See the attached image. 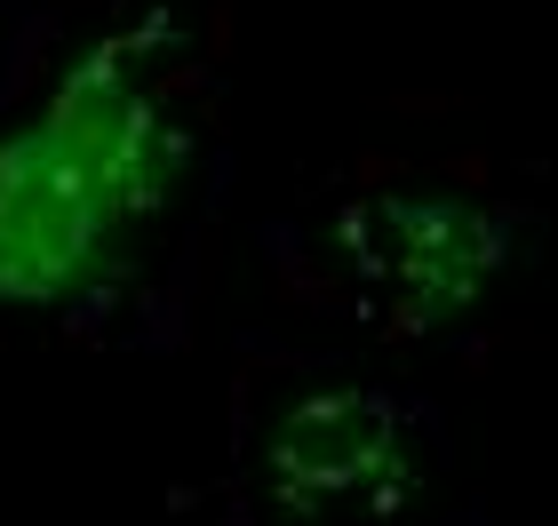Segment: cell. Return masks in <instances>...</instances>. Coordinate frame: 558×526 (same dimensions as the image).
Masks as SVG:
<instances>
[{
    "label": "cell",
    "mask_w": 558,
    "mask_h": 526,
    "mask_svg": "<svg viewBox=\"0 0 558 526\" xmlns=\"http://www.w3.org/2000/svg\"><path fill=\"white\" fill-rule=\"evenodd\" d=\"M151 247L88 184L33 96L0 105V319H96L112 311Z\"/></svg>",
    "instance_id": "obj_4"
},
{
    "label": "cell",
    "mask_w": 558,
    "mask_h": 526,
    "mask_svg": "<svg viewBox=\"0 0 558 526\" xmlns=\"http://www.w3.org/2000/svg\"><path fill=\"white\" fill-rule=\"evenodd\" d=\"M303 311L367 343H463L543 264V216L463 168H360L271 240Z\"/></svg>",
    "instance_id": "obj_1"
},
{
    "label": "cell",
    "mask_w": 558,
    "mask_h": 526,
    "mask_svg": "<svg viewBox=\"0 0 558 526\" xmlns=\"http://www.w3.org/2000/svg\"><path fill=\"white\" fill-rule=\"evenodd\" d=\"M447 431L391 375H264L232 415L240 526H439Z\"/></svg>",
    "instance_id": "obj_2"
},
{
    "label": "cell",
    "mask_w": 558,
    "mask_h": 526,
    "mask_svg": "<svg viewBox=\"0 0 558 526\" xmlns=\"http://www.w3.org/2000/svg\"><path fill=\"white\" fill-rule=\"evenodd\" d=\"M33 112L151 247L208 168V48L175 0H105L24 72Z\"/></svg>",
    "instance_id": "obj_3"
}]
</instances>
